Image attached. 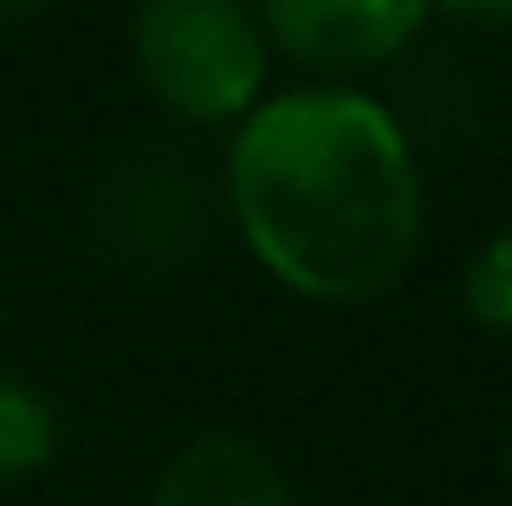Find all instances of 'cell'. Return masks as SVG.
<instances>
[{"label":"cell","instance_id":"cell-5","mask_svg":"<svg viewBox=\"0 0 512 506\" xmlns=\"http://www.w3.org/2000/svg\"><path fill=\"white\" fill-rule=\"evenodd\" d=\"M150 506H292V500L260 448L234 442V435H208V442H188L163 468Z\"/></svg>","mask_w":512,"mask_h":506},{"label":"cell","instance_id":"cell-7","mask_svg":"<svg viewBox=\"0 0 512 506\" xmlns=\"http://www.w3.org/2000/svg\"><path fill=\"white\" fill-rule=\"evenodd\" d=\"M461 299H467V312H474V325L512 331V228H500L474 260H467Z\"/></svg>","mask_w":512,"mask_h":506},{"label":"cell","instance_id":"cell-2","mask_svg":"<svg viewBox=\"0 0 512 506\" xmlns=\"http://www.w3.org/2000/svg\"><path fill=\"white\" fill-rule=\"evenodd\" d=\"M130 52L143 85L195 124L247 117L266 85V33L247 0H137Z\"/></svg>","mask_w":512,"mask_h":506},{"label":"cell","instance_id":"cell-3","mask_svg":"<svg viewBox=\"0 0 512 506\" xmlns=\"http://www.w3.org/2000/svg\"><path fill=\"white\" fill-rule=\"evenodd\" d=\"M253 13L292 59L318 72H363L422 33L428 0H253Z\"/></svg>","mask_w":512,"mask_h":506},{"label":"cell","instance_id":"cell-9","mask_svg":"<svg viewBox=\"0 0 512 506\" xmlns=\"http://www.w3.org/2000/svg\"><path fill=\"white\" fill-rule=\"evenodd\" d=\"M52 0H0V20H33V13H46Z\"/></svg>","mask_w":512,"mask_h":506},{"label":"cell","instance_id":"cell-1","mask_svg":"<svg viewBox=\"0 0 512 506\" xmlns=\"http://www.w3.org/2000/svg\"><path fill=\"white\" fill-rule=\"evenodd\" d=\"M234 221L305 299H376L422 247V176L402 124L350 85L253 104L227 150Z\"/></svg>","mask_w":512,"mask_h":506},{"label":"cell","instance_id":"cell-8","mask_svg":"<svg viewBox=\"0 0 512 506\" xmlns=\"http://www.w3.org/2000/svg\"><path fill=\"white\" fill-rule=\"evenodd\" d=\"M441 7L467 13V20H512V0H441Z\"/></svg>","mask_w":512,"mask_h":506},{"label":"cell","instance_id":"cell-6","mask_svg":"<svg viewBox=\"0 0 512 506\" xmlns=\"http://www.w3.org/2000/svg\"><path fill=\"white\" fill-rule=\"evenodd\" d=\"M52 442H59V422L52 403L20 377H0V481H20V474L46 468Z\"/></svg>","mask_w":512,"mask_h":506},{"label":"cell","instance_id":"cell-4","mask_svg":"<svg viewBox=\"0 0 512 506\" xmlns=\"http://www.w3.org/2000/svg\"><path fill=\"white\" fill-rule=\"evenodd\" d=\"M98 228L124 260H143V266H163L175 260L201 228V202L175 169L163 163H137L98 195Z\"/></svg>","mask_w":512,"mask_h":506}]
</instances>
